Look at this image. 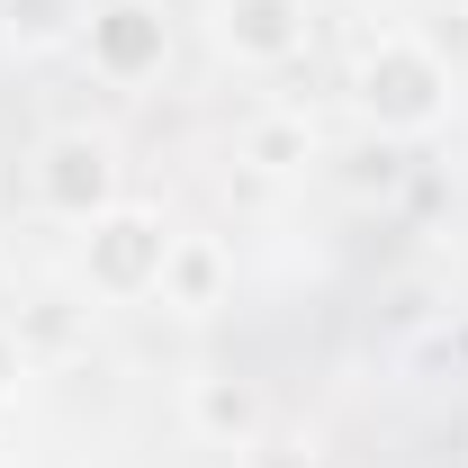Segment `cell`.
Wrapping results in <instances>:
<instances>
[{"mask_svg":"<svg viewBox=\"0 0 468 468\" xmlns=\"http://www.w3.org/2000/svg\"><path fill=\"white\" fill-rule=\"evenodd\" d=\"M226 37H243L252 55H289L297 46V9L289 0H243V9H226Z\"/></svg>","mask_w":468,"mask_h":468,"instance_id":"1","label":"cell"},{"mask_svg":"<svg viewBox=\"0 0 468 468\" xmlns=\"http://www.w3.org/2000/svg\"><path fill=\"white\" fill-rule=\"evenodd\" d=\"M163 280H172L180 306H207V297H217V252H207V243H189V252L172 261V243H163Z\"/></svg>","mask_w":468,"mask_h":468,"instance_id":"2","label":"cell"},{"mask_svg":"<svg viewBox=\"0 0 468 468\" xmlns=\"http://www.w3.org/2000/svg\"><path fill=\"white\" fill-rule=\"evenodd\" d=\"M0 378H9V351H0Z\"/></svg>","mask_w":468,"mask_h":468,"instance_id":"3","label":"cell"}]
</instances>
